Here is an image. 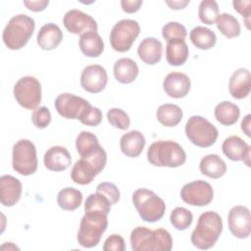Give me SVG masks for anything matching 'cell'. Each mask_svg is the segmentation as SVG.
Segmentation results:
<instances>
[{
    "label": "cell",
    "mask_w": 251,
    "mask_h": 251,
    "mask_svg": "<svg viewBox=\"0 0 251 251\" xmlns=\"http://www.w3.org/2000/svg\"><path fill=\"white\" fill-rule=\"evenodd\" d=\"M222 231L223 220L221 216L214 211H207L199 216L190 239L195 247L206 250L216 244Z\"/></svg>",
    "instance_id": "6da1fadb"
},
{
    "label": "cell",
    "mask_w": 251,
    "mask_h": 251,
    "mask_svg": "<svg viewBox=\"0 0 251 251\" xmlns=\"http://www.w3.org/2000/svg\"><path fill=\"white\" fill-rule=\"evenodd\" d=\"M133 251H170L173 248L171 233L164 228L154 230L146 226H137L130 232Z\"/></svg>",
    "instance_id": "7a4b0ae2"
},
{
    "label": "cell",
    "mask_w": 251,
    "mask_h": 251,
    "mask_svg": "<svg viewBox=\"0 0 251 251\" xmlns=\"http://www.w3.org/2000/svg\"><path fill=\"white\" fill-rule=\"evenodd\" d=\"M147 160L156 167L177 168L186 161L183 148L173 140H158L153 142L147 150Z\"/></svg>",
    "instance_id": "3957f363"
},
{
    "label": "cell",
    "mask_w": 251,
    "mask_h": 251,
    "mask_svg": "<svg viewBox=\"0 0 251 251\" xmlns=\"http://www.w3.org/2000/svg\"><path fill=\"white\" fill-rule=\"evenodd\" d=\"M34 20L25 15L19 14L12 17L6 25L2 38L4 44L11 50L22 49L33 34Z\"/></svg>",
    "instance_id": "277c9868"
},
{
    "label": "cell",
    "mask_w": 251,
    "mask_h": 251,
    "mask_svg": "<svg viewBox=\"0 0 251 251\" xmlns=\"http://www.w3.org/2000/svg\"><path fill=\"white\" fill-rule=\"evenodd\" d=\"M108 226L107 214L101 211H85L77 231V242L85 248L95 247Z\"/></svg>",
    "instance_id": "5b68a950"
},
{
    "label": "cell",
    "mask_w": 251,
    "mask_h": 251,
    "mask_svg": "<svg viewBox=\"0 0 251 251\" xmlns=\"http://www.w3.org/2000/svg\"><path fill=\"white\" fill-rule=\"evenodd\" d=\"M132 202L141 220L147 223L161 220L166 211L164 200L147 188L136 189L132 194Z\"/></svg>",
    "instance_id": "8992f818"
},
{
    "label": "cell",
    "mask_w": 251,
    "mask_h": 251,
    "mask_svg": "<svg viewBox=\"0 0 251 251\" xmlns=\"http://www.w3.org/2000/svg\"><path fill=\"white\" fill-rule=\"evenodd\" d=\"M185 134L189 141L202 148L212 146L219 135L217 127L201 116H192L185 125Z\"/></svg>",
    "instance_id": "52a82bcc"
},
{
    "label": "cell",
    "mask_w": 251,
    "mask_h": 251,
    "mask_svg": "<svg viewBox=\"0 0 251 251\" xmlns=\"http://www.w3.org/2000/svg\"><path fill=\"white\" fill-rule=\"evenodd\" d=\"M37 155L34 144L28 139H20L13 146L12 166L23 176H30L37 170Z\"/></svg>",
    "instance_id": "ba28073f"
},
{
    "label": "cell",
    "mask_w": 251,
    "mask_h": 251,
    "mask_svg": "<svg viewBox=\"0 0 251 251\" xmlns=\"http://www.w3.org/2000/svg\"><path fill=\"white\" fill-rule=\"evenodd\" d=\"M140 33L139 24L130 19H124L114 25L110 32V43L117 52L128 51Z\"/></svg>",
    "instance_id": "9c48e42d"
},
{
    "label": "cell",
    "mask_w": 251,
    "mask_h": 251,
    "mask_svg": "<svg viewBox=\"0 0 251 251\" xmlns=\"http://www.w3.org/2000/svg\"><path fill=\"white\" fill-rule=\"evenodd\" d=\"M14 97L18 104L27 110H35L41 102V84L31 75L21 77L14 85Z\"/></svg>",
    "instance_id": "30bf717a"
},
{
    "label": "cell",
    "mask_w": 251,
    "mask_h": 251,
    "mask_svg": "<svg viewBox=\"0 0 251 251\" xmlns=\"http://www.w3.org/2000/svg\"><path fill=\"white\" fill-rule=\"evenodd\" d=\"M180 197L188 205L202 207L212 202L214 190L209 182L198 179L184 184L180 190Z\"/></svg>",
    "instance_id": "8fae6325"
},
{
    "label": "cell",
    "mask_w": 251,
    "mask_h": 251,
    "mask_svg": "<svg viewBox=\"0 0 251 251\" xmlns=\"http://www.w3.org/2000/svg\"><path fill=\"white\" fill-rule=\"evenodd\" d=\"M55 109L65 119L79 120L82 114L91 105L82 97L72 93H62L55 99Z\"/></svg>",
    "instance_id": "7c38bea8"
},
{
    "label": "cell",
    "mask_w": 251,
    "mask_h": 251,
    "mask_svg": "<svg viewBox=\"0 0 251 251\" xmlns=\"http://www.w3.org/2000/svg\"><path fill=\"white\" fill-rule=\"evenodd\" d=\"M228 228L231 234L239 239L247 238L251 232V215L247 207L237 205L232 207L227 216Z\"/></svg>",
    "instance_id": "4fadbf2b"
},
{
    "label": "cell",
    "mask_w": 251,
    "mask_h": 251,
    "mask_svg": "<svg viewBox=\"0 0 251 251\" xmlns=\"http://www.w3.org/2000/svg\"><path fill=\"white\" fill-rule=\"evenodd\" d=\"M63 24L67 30L74 34L81 35L88 31H97L98 29L97 23L91 16L76 9H72L65 14Z\"/></svg>",
    "instance_id": "5bb4252c"
},
{
    "label": "cell",
    "mask_w": 251,
    "mask_h": 251,
    "mask_svg": "<svg viewBox=\"0 0 251 251\" xmlns=\"http://www.w3.org/2000/svg\"><path fill=\"white\" fill-rule=\"evenodd\" d=\"M108 82V75L100 65L86 66L80 75V85L90 93H99L106 87Z\"/></svg>",
    "instance_id": "9a60e30c"
},
{
    "label": "cell",
    "mask_w": 251,
    "mask_h": 251,
    "mask_svg": "<svg viewBox=\"0 0 251 251\" xmlns=\"http://www.w3.org/2000/svg\"><path fill=\"white\" fill-rule=\"evenodd\" d=\"M191 87L188 75L179 72H173L166 75L163 81V88L168 96L172 98L185 97Z\"/></svg>",
    "instance_id": "2e32d148"
},
{
    "label": "cell",
    "mask_w": 251,
    "mask_h": 251,
    "mask_svg": "<svg viewBox=\"0 0 251 251\" xmlns=\"http://www.w3.org/2000/svg\"><path fill=\"white\" fill-rule=\"evenodd\" d=\"M21 181L10 175H4L0 177V201L5 207H12L21 198L22 195Z\"/></svg>",
    "instance_id": "e0dca14e"
},
{
    "label": "cell",
    "mask_w": 251,
    "mask_h": 251,
    "mask_svg": "<svg viewBox=\"0 0 251 251\" xmlns=\"http://www.w3.org/2000/svg\"><path fill=\"white\" fill-rule=\"evenodd\" d=\"M223 153L231 161H243L249 165L250 146L239 136L231 135L226 138L222 144Z\"/></svg>",
    "instance_id": "ac0fdd59"
},
{
    "label": "cell",
    "mask_w": 251,
    "mask_h": 251,
    "mask_svg": "<svg viewBox=\"0 0 251 251\" xmlns=\"http://www.w3.org/2000/svg\"><path fill=\"white\" fill-rule=\"evenodd\" d=\"M43 162L48 170L53 172H62L71 166L72 157L65 147L56 145L50 147L45 152Z\"/></svg>",
    "instance_id": "d6986e66"
},
{
    "label": "cell",
    "mask_w": 251,
    "mask_h": 251,
    "mask_svg": "<svg viewBox=\"0 0 251 251\" xmlns=\"http://www.w3.org/2000/svg\"><path fill=\"white\" fill-rule=\"evenodd\" d=\"M251 75L247 69L241 68L236 70L228 81V90L230 95L235 99L247 97L251 90Z\"/></svg>",
    "instance_id": "ffe728a7"
},
{
    "label": "cell",
    "mask_w": 251,
    "mask_h": 251,
    "mask_svg": "<svg viewBox=\"0 0 251 251\" xmlns=\"http://www.w3.org/2000/svg\"><path fill=\"white\" fill-rule=\"evenodd\" d=\"M138 57L147 65H155L160 62L163 54L162 42L154 37L144 38L137 48Z\"/></svg>",
    "instance_id": "44dd1931"
},
{
    "label": "cell",
    "mask_w": 251,
    "mask_h": 251,
    "mask_svg": "<svg viewBox=\"0 0 251 251\" xmlns=\"http://www.w3.org/2000/svg\"><path fill=\"white\" fill-rule=\"evenodd\" d=\"M36 39L37 44L41 49L47 51L53 50L62 42L63 32L57 25L48 23L40 27Z\"/></svg>",
    "instance_id": "7402d4cb"
},
{
    "label": "cell",
    "mask_w": 251,
    "mask_h": 251,
    "mask_svg": "<svg viewBox=\"0 0 251 251\" xmlns=\"http://www.w3.org/2000/svg\"><path fill=\"white\" fill-rule=\"evenodd\" d=\"M145 137L139 130H130L120 139L121 151L127 157L136 158L144 149Z\"/></svg>",
    "instance_id": "603a6c76"
},
{
    "label": "cell",
    "mask_w": 251,
    "mask_h": 251,
    "mask_svg": "<svg viewBox=\"0 0 251 251\" xmlns=\"http://www.w3.org/2000/svg\"><path fill=\"white\" fill-rule=\"evenodd\" d=\"M138 72L136 62L129 58H121L114 64V76L120 83H131L136 79Z\"/></svg>",
    "instance_id": "cb8c5ba5"
},
{
    "label": "cell",
    "mask_w": 251,
    "mask_h": 251,
    "mask_svg": "<svg viewBox=\"0 0 251 251\" xmlns=\"http://www.w3.org/2000/svg\"><path fill=\"white\" fill-rule=\"evenodd\" d=\"M80 51L89 58L99 57L104 51V42L97 31H88L80 35L78 40Z\"/></svg>",
    "instance_id": "d4e9b609"
},
{
    "label": "cell",
    "mask_w": 251,
    "mask_h": 251,
    "mask_svg": "<svg viewBox=\"0 0 251 251\" xmlns=\"http://www.w3.org/2000/svg\"><path fill=\"white\" fill-rule=\"evenodd\" d=\"M202 175L210 178H220L226 173V162L216 154H209L203 157L199 164Z\"/></svg>",
    "instance_id": "484cf974"
},
{
    "label": "cell",
    "mask_w": 251,
    "mask_h": 251,
    "mask_svg": "<svg viewBox=\"0 0 251 251\" xmlns=\"http://www.w3.org/2000/svg\"><path fill=\"white\" fill-rule=\"evenodd\" d=\"M188 46L183 39H176L167 42L166 60L172 66H181L188 59Z\"/></svg>",
    "instance_id": "4316f807"
},
{
    "label": "cell",
    "mask_w": 251,
    "mask_h": 251,
    "mask_svg": "<svg viewBox=\"0 0 251 251\" xmlns=\"http://www.w3.org/2000/svg\"><path fill=\"white\" fill-rule=\"evenodd\" d=\"M98 174L99 173L93 165H91L85 159L80 158L73 166L71 171V178L76 184L85 185L91 183Z\"/></svg>",
    "instance_id": "83f0119b"
},
{
    "label": "cell",
    "mask_w": 251,
    "mask_h": 251,
    "mask_svg": "<svg viewBox=\"0 0 251 251\" xmlns=\"http://www.w3.org/2000/svg\"><path fill=\"white\" fill-rule=\"evenodd\" d=\"M192 44L201 50H209L213 48L217 42V36L213 30L205 26H195L189 34Z\"/></svg>",
    "instance_id": "f1b7e54d"
},
{
    "label": "cell",
    "mask_w": 251,
    "mask_h": 251,
    "mask_svg": "<svg viewBox=\"0 0 251 251\" xmlns=\"http://www.w3.org/2000/svg\"><path fill=\"white\" fill-rule=\"evenodd\" d=\"M216 120L223 126H232L239 118L240 110L239 107L229 101L220 102L214 111Z\"/></svg>",
    "instance_id": "f546056e"
},
{
    "label": "cell",
    "mask_w": 251,
    "mask_h": 251,
    "mask_svg": "<svg viewBox=\"0 0 251 251\" xmlns=\"http://www.w3.org/2000/svg\"><path fill=\"white\" fill-rule=\"evenodd\" d=\"M156 116L161 125L167 127H173L181 122L182 110L176 104L166 103L158 108Z\"/></svg>",
    "instance_id": "4dcf8cb0"
},
{
    "label": "cell",
    "mask_w": 251,
    "mask_h": 251,
    "mask_svg": "<svg viewBox=\"0 0 251 251\" xmlns=\"http://www.w3.org/2000/svg\"><path fill=\"white\" fill-rule=\"evenodd\" d=\"M82 202V193L74 187H65L57 195L59 207L65 211H74L77 209Z\"/></svg>",
    "instance_id": "1f68e13d"
},
{
    "label": "cell",
    "mask_w": 251,
    "mask_h": 251,
    "mask_svg": "<svg viewBox=\"0 0 251 251\" xmlns=\"http://www.w3.org/2000/svg\"><path fill=\"white\" fill-rule=\"evenodd\" d=\"M217 28L227 38L237 37L240 34V25L235 17L227 13L219 14L216 21Z\"/></svg>",
    "instance_id": "d6a6232c"
},
{
    "label": "cell",
    "mask_w": 251,
    "mask_h": 251,
    "mask_svg": "<svg viewBox=\"0 0 251 251\" xmlns=\"http://www.w3.org/2000/svg\"><path fill=\"white\" fill-rule=\"evenodd\" d=\"M100 143L95 134L89 131H81L78 133L75 139V147L76 151L79 154L80 158L86 157L93 153L100 147Z\"/></svg>",
    "instance_id": "836d02e7"
},
{
    "label": "cell",
    "mask_w": 251,
    "mask_h": 251,
    "mask_svg": "<svg viewBox=\"0 0 251 251\" xmlns=\"http://www.w3.org/2000/svg\"><path fill=\"white\" fill-rule=\"evenodd\" d=\"M170 220L175 228L177 230H184L192 224L193 215L189 210L183 207H176L172 211Z\"/></svg>",
    "instance_id": "e575fe53"
},
{
    "label": "cell",
    "mask_w": 251,
    "mask_h": 251,
    "mask_svg": "<svg viewBox=\"0 0 251 251\" xmlns=\"http://www.w3.org/2000/svg\"><path fill=\"white\" fill-rule=\"evenodd\" d=\"M219 15V6L215 0H203L198 8V17L203 24L213 25Z\"/></svg>",
    "instance_id": "d590c367"
},
{
    "label": "cell",
    "mask_w": 251,
    "mask_h": 251,
    "mask_svg": "<svg viewBox=\"0 0 251 251\" xmlns=\"http://www.w3.org/2000/svg\"><path fill=\"white\" fill-rule=\"evenodd\" d=\"M110 201L101 193L95 192L88 195L84 203V211H101L109 214L111 210Z\"/></svg>",
    "instance_id": "8d00e7d4"
},
{
    "label": "cell",
    "mask_w": 251,
    "mask_h": 251,
    "mask_svg": "<svg viewBox=\"0 0 251 251\" xmlns=\"http://www.w3.org/2000/svg\"><path fill=\"white\" fill-rule=\"evenodd\" d=\"M162 35L167 42L176 39L184 40L187 35V31L183 25L177 22H170L163 26Z\"/></svg>",
    "instance_id": "74e56055"
},
{
    "label": "cell",
    "mask_w": 251,
    "mask_h": 251,
    "mask_svg": "<svg viewBox=\"0 0 251 251\" xmlns=\"http://www.w3.org/2000/svg\"><path fill=\"white\" fill-rule=\"evenodd\" d=\"M107 119L111 126L122 130L127 129L130 125V120L128 115L120 108L110 109L107 112Z\"/></svg>",
    "instance_id": "f35d334b"
},
{
    "label": "cell",
    "mask_w": 251,
    "mask_h": 251,
    "mask_svg": "<svg viewBox=\"0 0 251 251\" xmlns=\"http://www.w3.org/2000/svg\"><path fill=\"white\" fill-rule=\"evenodd\" d=\"M96 192L103 194L110 201L111 205H115L116 203H118L121 196L118 187L114 183L108 181L99 183L96 187Z\"/></svg>",
    "instance_id": "ab89813d"
},
{
    "label": "cell",
    "mask_w": 251,
    "mask_h": 251,
    "mask_svg": "<svg viewBox=\"0 0 251 251\" xmlns=\"http://www.w3.org/2000/svg\"><path fill=\"white\" fill-rule=\"evenodd\" d=\"M31 121L37 128H45L51 122V113L45 106H41L33 110Z\"/></svg>",
    "instance_id": "60d3db41"
},
{
    "label": "cell",
    "mask_w": 251,
    "mask_h": 251,
    "mask_svg": "<svg viewBox=\"0 0 251 251\" xmlns=\"http://www.w3.org/2000/svg\"><path fill=\"white\" fill-rule=\"evenodd\" d=\"M102 118H103V115L101 110L97 107L90 106L79 118V121L81 124L85 126H96L102 122Z\"/></svg>",
    "instance_id": "b9f144b4"
},
{
    "label": "cell",
    "mask_w": 251,
    "mask_h": 251,
    "mask_svg": "<svg viewBox=\"0 0 251 251\" xmlns=\"http://www.w3.org/2000/svg\"><path fill=\"white\" fill-rule=\"evenodd\" d=\"M104 251H125L126 242L120 234H111L104 242Z\"/></svg>",
    "instance_id": "7bdbcfd3"
},
{
    "label": "cell",
    "mask_w": 251,
    "mask_h": 251,
    "mask_svg": "<svg viewBox=\"0 0 251 251\" xmlns=\"http://www.w3.org/2000/svg\"><path fill=\"white\" fill-rule=\"evenodd\" d=\"M234 10L239 13L242 17L246 18V25L248 26V20L251 14V1L250 0H241V1H233L232 2Z\"/></svg>",
    "instance_id": "ee69618b"
},
{
    "label": "cell",
    "mask_w": 251,
    "mask_h": 251,
    "mask_svg": "<svg viewBox=\"0 0 251 251\" xmlns=\"http://www.w3.org/2000/svg\"><path fill=\"white\" fill-rule=\"evenodd\" d=\"M142 3H143L142 0H122L121 6L124 12L132 14L137 12L140 9Z\"/></svg>",
    "instance_id": "f6af8a7d"
},
{
    "label": "cell",
    "mask_w": 251,
    "mask_h": 251,
    "mask_svg": "<svg viewBox=\"0 0 251 251\" xmlns=\"http://www.w3.org/2000/svg\"><path fill=\"white\" fill-rule=\"evenodd\" d=\"M49 4L48 0H37V1H24V5L32 12H41Z\"/></svg>",
    "instance_id": "bcb514c9"
},
{
    "label": "cell",
    "mask_w": 251,
    "mask_h": 251,
    "mask_svg": "<svg viewBox=\"0 0 251 251\" xmlns=\"http://www.w3.org/2000/svg\"><path fill=\"white\" fill-rule=\"evenodd\" d=\"M189 0H173V1H166V4L171 8V9H174V10H180V9H183L185 8L186 5L189 4Z\"/></svg>",
    "instance_id": "7dc6e473"
},
{
    "label": "cell",
    "mask_w": 251,
    "mask_h": 251,
    "mask_svg": "<svg viewBox=\"0 0 251 251\" xmlns=\"http://www.w3.org/2000/svg\"><path fill=\"white\" fill-rule=\"evenodd\" d=\"M251 115L248 114L244 117V119L241 122V129L244 131V133L247 136H250V125H251Z\"/></svg>",
    "instance_id": "c3c4849f"
}]
</instances>
